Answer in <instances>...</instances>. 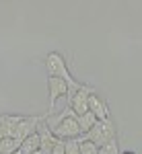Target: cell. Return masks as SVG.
Listing matches in <instances>:
<instances>
[{
  "label": "cell",
  "instance_id": "6da1fadb",
  "mask_svg": "<svg viewBox=\"0 0 142 154\" xmlns=\"http://www.w3.org/2000/svg\"><path fill=\"white\" fill-rule=\"evenodd\" d=\"M46 70H47V76H54V78H62V80H66L70 88L80 84L70 74L68 64H66V58H64L60 51H49V54L46 56Z\"/></svg>",
  "mask_w": 142,
  "mask_h": 154
},
{
  "label": "cell",
  "instance_id": "7a4b0ae2",
  "mask_svg": "<svg viewBox=\"0 0 142 154\" xmlns=\"http://www.w3.org/2000/svg\"><path fill=\"white\" fill-rule=\"evenodd\" d=\"M115 138H118V131H115V123H113L111 119L97 121L84 136H80V140H89V142H93L95 146H99V148L105 146V144H109L111 140H115Z\"/></svg>",
  "mask_w": 142,
  "mask_h": 154
},
{
  "label": "cell",
  "instance_id": "3957f363",
  "mask_svg": "<svg viewBox=\"0 0 142 154\" xmlns=\"http://www.w3.org/2000/svg\"><path fill=\"white\" fill-rule=\"evenodd\" d=\"M97 93L93 86L89 84H78V86H72L68 88V95H66V101H68V107L74 111V115H83L89 111V97Z\"/></svg>",
  "mask_w": 142,
  "mask_h": 154
},
{
  "label": "cell",
  "instance_id": "277c9868",
  "mask_svg": "<svg viewBox=\"0 0 142 154\" xmlns=\"http://www.w3.org/2000/svg\"><path fill=\"white\" fill-rule=\"evenodd\" d=\"M49 130L54 134V138H58L62 142L80 138V128H78V121H76V115L74 113H70V115H66L64 119L56 121L54 125H49Z\"/></svg>",
  "mask_w": 142,
  "mask_h": 154
},
{
  "label": "cell",
  "instance_id": "5b68a950",
  "mask_svg": "<svg viewBox=\"0 0 142 154\" xmlns=\"http://www.w3.org/2000/svg\"><path fill=\"white\" fill-rule=\"evenodd\" d=\"M43 117H46V115H27V117H23L17 123V128L12 130L11 138H14L17 142L21 144L23 140H27L29 136L37 134V128H39V123L43 121Z\"/></svg>",
  "mask_w": 142,
  "mask_h": 154
},
{
  "label": "cell",
  "instance_id": "8992f818",
  "mask_svg": "<svg viewBox=\"0 0 142 154\" xmlns=\"http://www.w3.org/2000/svg\"><path fill=\"white\" fill-rule=\"evenodd\" d=\"M68 82L62 80V78H54V76H47V91H49V109H47V115L54 113V107H56V101L60 97L68 95Z\"/></svg>",
  "mask_w": 142,
  "mask_h": 154
},
{
  "label": "cell",
  "instance_id": "52a82bcc",
  "mask_svg": "<svg viewBox=\"0 0 142 154\" xmlns=\"http://www.w3.org/2000/svg\"><path fill=\"white\" fill-rule=\"evenodd\" d=\"M89 111L97 117V121L111 119V115H109V107H107L105 99L99 95V93H93V95L89 97Z\"/></svg>",
  "mask_w": 142,
  "mask_h": 154
},
{
  "label": "cell",
  "instance_id": "ba28073f",
  "mask_svg": "<svg viewBox=\"0 0 142 154\" xmlns=\"http://www.w3.org/2000/svg\"><path fill=\"white\" fill-rule=\"evenodd\" d=\"M37 136H39V144H41V152L49 154V152H52V148H54V144L58 142V138H54V134H52V130L46 125V121L39 123V128H37Z\"/></svg>",
  "mask_w": 142,
  "mask_h": 154
},
{
  "label": "cell",
  "instance_id": "9c48e42d",
  "mask_svg": "<svg viewBox=\"0 0 142 154\" xmlns=\"http://www.w3.org/2000/svg\"><path fill=\"white\" fill-rule=\"evenodd\" d=\"M23 117H25V115H12V113H4V115H0V140L11 138L12 130L17 128V123H19Z\"/></svg>",
  "mask_w": 142,
  "mask_h": 154
},
{
  "label": "cell",
  "instance_id": "30bf717a",
  "mask_svg": "<svg viewBox=\"0 0 142 154\" xmlns=\"http://www.w3.org/2000/svg\"><path fill=\"white\" fill-rule=\"evenodd\" d=\"M37 150H41V144H39V136L33 134V136H29L27 140L21 142V148H19V154H33Z\"/></svg>",
  "mask_w": 142,
  "mask_h": 154
},
{
  "label": "cell",
  "instance_id": "8fae6325",
  "mask_svg": "<svg viewBox=\"0 0 142 154\" xmlns=\"http://www.w3.org/2000/svg\"><path fill=\"white\" fill-rule=\"evenodd\" d=\"M76 121H78V128H80V136H84V134L97 123V117H95L91 111H87L83 115H76Z\"/></svg>",
  "mask_w": 142,
  "mask_h": 154
},
{
  "label": "cell",
  "instance_id": "7c38bea8",
  "mask_svg": "<svg viewBox=\"0 0 142 154\" xmlns=\"http://www.w3.org/2000/svg\"><path fill=\"white\" fill-rule=\"evenodd\" d=\"M19 148H21V144L17 142L14 138L0 140V154H14V152H19Z\"/></svg>",
  "mask_w": 142,
  "mask_h": 154
},
{
  "label": "cell",
  "instance_id": "4fadbf2b",
  "mask_svg": "<svg viewBox=\"0 0 142 154\" xmlns=\"http://www.w3.org/2000/svg\"><path fill=\"white\" fill-rule=\"evenodd\" d=\"M64 154H80V138L66 140L64 142Z\"/></svg>",
  "mask_w": 142,
  "mask_h": 154
},
{
  "label": "cell",
  "instance_id": "5bb4252c",
  "mask_svg": "<svg viewBox=\"0 0 142 154\" xmlns=\"http://www.w3.org/2000/svg\"><path fill=\"white\" fill-rule=\"evenodd\" d=\"M80 154H99V146L89 140H80Z\"/></svg>",
  "mask_w": 142,
  "mask_h": 154
},
{
  "label": "cell",
  "instance_id": "9a60e30c",
  "mask_svg": "<svg viewBox=\"0 0 142 154\" xmlns=\"http://www.w3.org/2000/svg\"><path fill=\"white\" fill-rule=\"evenodd\" d=\"M49 154H64V142L58 140V142L54 144V148H52V152H49Z\"/></svg>",
  "mask_w": 142,
  "mask_h": 154
},
{
  "label": "cell",
  "instance_id": "2e32d148",
  "mask_svg": "<svg viewBox=\"0 0 142 154\" xmlns=\"http://www.w3.org/2000/svg\"><path fill=\"white\" fill-rule=\"evenodd\" d=\"M33 154H43V152H41V150H37V152H33Z\"/></svg>",
  "mask_w": 142,
  "mask_h": 154
},
{
  "label": "cell",
  "instance_id": "e0dca14e",
  "mask_svg": "<svg viewBox=\"0 0 142 154\" xmlns=\"http://www.w3.org/2000/svg\"><path fill=\"white\" fill-rule=\"evenodd\" d=\"M121 154H134V152H121Z\"/></svg>",
  "mask_w": 142,
  "mask_h": 154
},
{
  "label": "cell",
  "instance_id": "ac0fdd59",
  "mask_svg": "<svg viewBox=\"0 0 142 154\" xmlns=\"http://www.w3.org/2000/svg\"><path fill=\"white\" fill-rule=\"evenodd\" d=\"M14 154H19V152H14Z\"/></svg>",
  "mask_w": 142,
  "mask_h": 154
}]
</instances>
